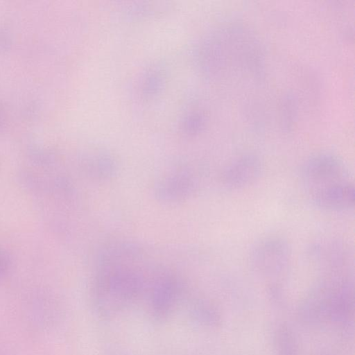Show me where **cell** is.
I'll use <instances>...</instances> for the list:
<instances>
[{"label": "cell", "mask_w": 355, "mask_h": 355, "mask_svg": "<svg viewBox=\"0 0 355 355\" xmlns=\"http://www.w3.org/2000/svg\"><path fill=\"white\" fill-rule=\"evenodd\" d=\"M302 181L315 206L336 211L354 207L352 178L344 161L338 156L325 153L312 156L302 167Z\"/></svg>", "instance_id": "cell-1"}, {"label": "cell", "mask_w": 355, "mask_h": 355, "mask_svg": "<svg viewBox=\"0 0 355 355\" xmlns=\"http://www.w3.org/2000/svg\"><path fill=\"white\" fill-rule=\"evenodd\" d=\"M259 50L245 27L228 24L207 38L200 57L207 72L221 78L254 69L259 65Z\"/></svg>", "instance_id": "cell-2"}, {"label": "cell", "mask_w": 355, "mask_h": 355, "mask_svg": "<svg viewBox=\"0 0 355 355\" xmlns=\"http://www.w3.org/2000/svg\"><path fill=\"white\" fill-rule=\"evenodd\" d=\"M291 250L283 239L272 236L261 239L252 248L250 265L263 274H282L289 266Z\"/></svg>", "instance_id": "cell-3"}, {"label": "cell", "mask_w": 355, "mask_h": 355, "mask_svg": "<svg viewBox=\"0 0 355 355\" xmlns=\"http://www.w3.org/2000/svg\"><path fill=\"white\" fill-rule=\"evenodd\" d=\"M262 171L260 158L254 154H245L227 166L222 173L221 180L227 189H243L259 180Z\"/></svg>", "instance_id": "cell-4"}, {"label": "cell", "mask_w": 355, "mask_h": 355, "mask_svg": "<svg viewBox=\"0 0 355 355\" xmlns=\"http://www.w3.org/2000/svg\"><path fill=\"white\" fill-rule=\"evenodd\" d=\"M178 292V285L171 279H164L156 286L151 298V310L154 317L161 320L169 314Z\"/></svg>", "instance_id": "cell-5"}]
</instances>
